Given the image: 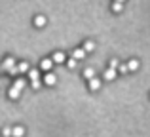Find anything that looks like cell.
Here are the masks:
<instances>
[{
  "label": "cell",
  "instance_id": "obj_16",
  "mask_svg": "<svg viewBox=\"0 0 150 137\" xmlns=\"http://www.w3.org/2000/svg\"><path fill=\"white\" fill-rule=\"evenodd\" d=\"M17 70H19V72H27V70H29V63H25V61L19 63L17 65Z\"/></svg>",
  "mask_w": 150,
  "mask_h": 137
},
{
  "label": "cell",
  "instance_id": "obj_18",
  "mask_svg": "<svg viewBox=\"0 0 150 137\" xmlns=\"http://www.w3.org/2000/svg\"><path fill=\"white\" fill-rule=\"evenodd\" d=\"M118 70H120L122 74H127L129 72V67H127V65H118Z\"/></svg>",
  "mask_w": 150,
  "mask_h": 137
},
{
  "label": "cell",
  "instance_id": "obj_1",
  "mask_svg": "<svg viewBox=\"0 0 150 137\" xmlns=\"http://www.w3.org/2000/svg\"><path fill=\"white\" fill-rule=\"evenodd\" d=\"M13 67H15V59H13V57H6L4 63L0 65V72H6V70H10V69H13Z\"/></svg>",
  "mask_w": 150,
  "mask_h": 137
},
{
  "label": "cell",
  "instance_id": "obj_7",
  "mask_svg": "<svg viewBox=\"0 0 150 137\" xmlns=\"http://www.w3.org/2000/svg\"><path fill=\"white\" fill-rule=\"evenodd\" d=\"M84 55H86V52H84V48H76V50H74V52H72V57H74V59H84Z\"/></svg>",
  "mask_w": 150,
  "mask_h": 137
},
{
  "label": "cell",
  "instance_id": "obj_23",
  "mask_svg": "<svg viewBox=\"0 0 150 137\" xmlns=\"http://www.w3.org/2000/svg\"><path fill=\"white\" fill-rule=\"evenodd\" d=\"M114 2H125V0H114Z\"/></svg>",
  "mask_w": 150,
  "mask_h": 137
},
{
  "label": "cell",
  "instance_id": "obj_5",
  "mask_svg": "<svg viewBox=\"0 0 150 137\" xmlns=\"http://www.w3.org/2000/svg\"><path fill=\"white\" fill-rule=\"evenodd\" d=\"M55 82H57L55 74H53V72H46V76H44V84H48V86H53Z\"/></svg>",
  "mask_w": 150,
  "mask_h": 137
},
{
  "label": "cell",
  "instance_id": "obj_19",
  "mask_svg": "<svg viewBox=\"0 0 150 137\" xmlns=\"http://www.w3.org/2000/svg\"><path fill=\"white\" fill-rule=\"evenodd\" d=\"M76 59H74V57H72V59H69V61H67V67H69V69H74V67H76Z\"/></svg>",
  "mask_w": 150,
  "mask_h": 137
},
{
  "label": "cell",
  "instance_id": "obj_17",
  "mask_svg": "<svg viewBox=\"0 0 150 137\" xmlns=\"http://www.w3.org/2000/svg\"><path fill=\"white\" fill-rule=\"evenodd\" d=\"M13 86H15L17 89H23V86H25V80H23V78H17V80L13 82Z\"/></svg>",
  "mask_w": 150,
  "mask_h": 137
},
{
  "label": "cell",
  "instance_id": "obj_21",
  "mask_svg": "<svg viewBox=\"0 0 150 137\" xmlns=\"http://www.w3.org/2000/svg\"><path fill=\"white\" fill-rule=\"evenodd\" d=\"M118 65H120L118 59H110V69H118Z\"/></svg>",
  "mask_w": 150,
  "mask_h": 137
},
{
  "label": "cell",
  "instance_id": "obj_4",
  "mask_svg": "<svg viewBox=\"0 0 150 137\" xmlns=\"http://www.w3.org/2000/svg\"><path fill=\"white\" fill-rule=\"evenodd\" d=\"M51 67H53V59H42V63H40V69H42V70L50 72Z\"/></svg>",
  "mask_w": 150,
  "mask_h": 137
},
{
  "label": "cell",
  "instance_id": "obj_14",
  "mask_svg": "<svg viewBox=\"0 0 150 137\" xmlns=\"http://www.w3.org/2000/svg\"><path fill=\"white\" fill-rule=\"evenodd\" d=\"M84 76L89 80V78H93V76H95V70H93L91 67H86V69H84Z\"/></svg>",
  "mask_w": 150,
  "mask_h": 137
},
{
  "label": "cell",
  "instance_id": "obj_15",
  "mask_svg": "<svg viewBox=\"0 0 150 137\" xmlns=\"http://www.w3.org/2000/svg\"><path fill=\"white\" fill-rule=\"evenodd\" d=\"M127 67H129V70H137V69H139V61H137V59H131L127 63Z\"/></svg>",
  "mask_w": 150,
  "mask_h": 137
},
{
  "label": "cell",
  "instance_id": "obj_11",
  "mask_svg": "<svg viewBox=\"0 0 150 137\" xmlns=\"http://www.w3.org/2000/svg\"><path fill=\"white\" fill-rule=\"evenodd\" d=\"M19 93H21V89H17L15 86H11V88H10V93H8V95H10V99H17Z\"/></svg>",
  "mask_w": 150,
  "mask_h": 137
},
{
  "label": "cell",
  "instance_id": "obj_10",
  "mask_svg": "<svg viewBox=\"0 0 150 137\" xmlns=\"http://www.w3.org/2000/svg\"><path fill=\"white\" fill-rule=\"evenodd\" d=\"M23 133H25V130H23L21 126L11 128V135H13V137H23Z\"/></svg>",
  "mask_w": 150,
  "mask_h": 137
},
{
  "label": "cell",
  "instance_id": "obj_3",
  "mask_svg": "<svg viewBox=\"0 0 150 137\" xmlns=\"http://www.w3.org/2000/svg\"><path fill=\"white\" fill-rule=\"evenodd\" d=\"M116 76H118V72H116V69H110V67H108V69H106V70H105V80H108V82H112V80H114V78H116Z\"/></svg>",
  "mask_w": 150,
  "mask_h": 137
},
{
  "label": "cell",
  "instance_id": "obj_6",
  "mask_svg": "<svg viewBox=\"0 0 150 137\" xmlns=\"http://www.w3.org/2000/svg\"><path fill=\"white\" fill-rule=\"evenodd\" d=\"M82 48H84V52H86V53H91L93 50H95V44H93L91 40H86V42H84V46H82Z\"/></svg>",
  "mask_w": 150,
  "mask_h": 137
},
{
  "label": "cell",
  "instance_id": "obj_2",
  "mask_svg": "<svg viewBox=\"0 0 150 137\" xmlns=\"http://www.w3.org/2000/svg\"><path fill=\"white\" fill-rule=\"evenodd\" d=\"M88 82H89V89H91V92H97V89L101 88V80H99V78H95V76L89 78Z\"/></svg>",
  "mask_w": 150,
  "mask_h": 137
},
{
  "label": "cell",
  "instance_id": "obj_12",
  "mask_svg": "<svg viewBox=\"0 0 150 137\" xmlns=\"http://www.w3.org/2000/svg\"><path fill=\"white\" fill-rule=\"evenodd\" d=\"M34 25L36 27H44L46 25V17L44 15H36V17H34Z\"/></svg>",
  "mask_w": 150,
  "mask_h": 137
},
{
  "label": "cell",
  "instance_id": "obj_9",
  "mask_svg": "<svg viewBox=\"0 0 150 137\" xmlns=\"http://www.w3.org/2000/svg\"><path fill=\"white\" fill-rule=\"evenodd\" d=\"M51 59H53V63H63V61H65V53L63 52H55Z\"/></svg>",
  "mask_w": 150,
  "mask_h": 137
},
{
  "label": "cell",
  "instance_id": "obj_22",
  "mask_svg": "<svg viewBox=\"0 0 150 137\" xmlns=\"http://www.w3.org/2000/svg\"><path fill=\"white\" fill-rule=\"evenodd\" d=\"M33 88H34V89H38V88H40V80H36V82H33Z\"/></svg>",
  "mask_w": 150,
  "mask_h": 137
},
{
  "label": "cell",
  "instance_id": "obj_20",
  "mask_svg": "<svg viewBox=\"0 0 150 137\" xmlns=\"http://www.w3.org/2000/svg\"><path fill=\"white\" fill-rule=\"evenodd\" d=\"M4 137H10L11 135V128H2V131H0Z\"/></svg>",
  "mask_w": 150,
  "mask_h": 137
},
{
  "label": "cell",
  "instance_id": "obj_13",
  "mask_svg": "<svg viewBox=\"0 0 150 137\" xmlns=\"http://www.w3.org/2000/svg\"><path fill=\"white\" fill-rule=\"evenodd\" d=\"M122 10H124V2H114L112 4V11L114 13H120Z\"/></svg>",
  "mask_w": 150,
  "mask_h": 137
},
{
  "label": "cell",
  "instance_id": "obj_8",
  "mask_svg": "<svg viewBox=\"0 0 150 137\" xmlns=\"http://www.w3.org/2000/svg\"><path fill=\"white\" fill-rule=\"evenodd\" d=\"M29 78H30V82L40 80V72H38L36 69H29Z\"/></svg>",
  "mask_w": 150,
  "mask_h": 137
}]
</instances>
